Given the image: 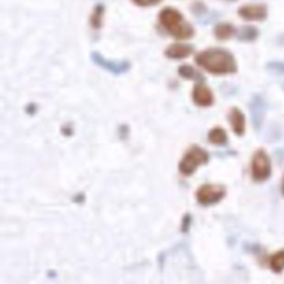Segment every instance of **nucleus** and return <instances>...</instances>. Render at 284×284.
Instances as JSON below:
<instances>
[{
    "instance_id": "nucleus-1",
    "label": "nucleus",
    "mask_w": 284,
    "mask_h": 284,
    "mask_svg": "<svg viewBox=\"0 0 284 284\" xmlns=\"http://www.w3.org/2000/svg\"><path fill=\"white\" fill-rule=\"evenodd\" d=\"M195 61L203 70L214 75L234 74L237 71L235 58L225 49L211 48L202 51Z\"/></svg>"
},
{
    "instance_id": "nucleus-2",
    "label": "nucleus",
    "mask_w": 284,
    "mask_h": 284,
    "mask_svg": "<svg viewBox=\"0 0 284 284\" xmlns=\"http://www.w3.org/2000/svg\"><path fill=\"white\" fill-rule=\"evenodd\" d=\"M160 19L164 28L177 39L187 40L194 35L192 26L185 22L182 14L178 10L166 8L160 13Z\"/></svg>"
},
{
    "instance_id": "nucleus-3",
    "label": "nucleus",
    "mask_w": 284,
    "mask_h": 284,
    "mask_svg": "<svg viewBox=\"0 0 284 284\" xmlns=\"http://www.w3.org/2000/svg\"><path fill=\"white\" fill-rule=\"evenodd\" d=\"M208 154L203 148L194 146L187 151L179 164V170L184 175H191L202 164L208 162Z\"/></svg>"
},
{
    "instance_id": "nucleus-4",
    "label": "nucleus",
    "mask_w": 284,
    "mask_h": 284,
    "mask_svg": "<svg viewBox=\"0 0 284 284\" xmlns=\"http://www.w3.org/2000/svg\"><path fill=\"white\" fill-rule=\"evenodd\" d=\"M252 175L254 180L263 182L271 175V162L265 151H257L253 157Z\"/></svg>"
},
{
    "instance_id": "nucleus-5",
    "label": "nucleus",
    "mask_w": 284,
    "mask_h": 284,
    "mask_svg": "<svg viewBox=\"0 0 284 284\" xmlns=\"http://www.w3.org/2000/svg\"><path fill=\"white\" fill-rule=\"evenodd\" d=\"M225 195V190L220 185L204 184L197 192V199L203 205L218 203Z\"/></svg>"
},
{
    "instance_id": "nucleus-6",
    "label": "nucleus",
    "mask_w": 284,
    "mask_h": 284,
    "mask_svg": "<svg viewBox=\"0 0 284 284\" xmlns=\"http://www.w3.org/2000/svg\"><path fill=\"white\" fill-rule=\"evenodd\" d=\"M91 57L96 65L114 74H121L130 70V62L127 61L109 60L98 53H92Z\"/></svg>"
},
{
    "instance_id": "nucleus-7",
    "label": "nucleus",
    "mask_w": 284,
    "mask_h": 284,
    "mask_svg": "<svg viewBox=\"0 0 284 284\" xmlns=\"http://www.w3.org/2000/svg\"><path fill=\"white\" fill-rule=\"evenodd\" d=\"M238 14L245 20L262 21L267 18L268 10L264 5H247L238 10Z\"/></svg>"
},
{
    "instance_id": "nucleus-8",
    "label": "nucleus",
    "mask_w": 284,
    "mask_h": 284,
    "mask_svg": "<svg viewBox=\"0 0 284 284\" xmlns=\"http://www.w3.org/2000/svg\"><path fill=\"white\" fill-rule=\"evenodd\" d=\"M193 99L194 103L200 107L211 106L213 103V92L210 88L202 83L194 87Z\"/></svg>"
},
{
    "instance_id": "nucleus-9",
    "label": "nucleus",
    "mask_w": 284,
    "mask_h": 284,
    "mask_svg": "<svg viewBox=\"0 0 284 284\" xmlns=\"http://www.w3.org/2000/svg\"><path fill=\"white\" fill-rule=\"evenodd\" d=\"M194 52V48L190 44H174L167 49L166 55L173 59L187 58Z\"/></svg>"
},
{
    "instance_id": "nucleus-10",
    "label": "nucleus",
    "mask_w": 284,
    "mask_h": 284,
    "mask_svg": "<svg viewBox=\"0 0 284 284\" xmlns=\"http://www.w3.org/2000/svg\"><path fill=\"white\" fill-rule=\"evenodd\" d=\"M229 121L234 132L239 136L243 135L245 130V118L243 113L237 108L232 109L229 113Z\"/></svg>"
},
{
    "instance_id": "nucleus-11",
    "label": "nucleus",
    "mask_w": 284,
    "mask_h": 284,
    "mask_svg": "<svg viewBox=\"0 0 284 284\" xmlns=\"http://www.w3.org/2000/svg\"><path fill=\"white\" fill-rule=\"evenodd\" d=\"M234 29L233 26L229 23H220L216 26L214 29L215 36L220 40H228L234 35Z\"/></svg>"
},
{
    "instance_id": "nucleus-12",
    "label": "nucleus",
    "mask_w": 284,
    "mask_h": 284,
    "mask_svg": "<svg viewBox=\"0 0 284 284\" xmlns=\"http://www.w3.org/2000/svg\"><path fill=\"white\" fill-rule=\"evenodd\" d=\"M208 140L216 145H223L227 142V134L222 129L215 128L208 134Z\"/></svg>"
},
{
    "instance_id": "nucleus-13",
    "label": "nucleus",
    "mask_w": 284,
    "mask_h": 284,
    "mask_svg": "<svg viewBox=\"0 0 284 284\" xmlns=\"http://www.w3.org/2000/svg\"><path fill=\"white\" fill-rule=\"evenodd\" d=\"M271 268L275 273H281L284 269V251L275 254L270 261Z\"/></svg>"
},
{
    "instance_id": "nucleus-14",
    "label": "nucleus",
    "mask_w": 284,
    "mask_h": 284,
    "mask_svg": "<svg viewBox=\"0 0 284 284\" xmlns=\"http://www.w3.org/2000/svg\"><path fill=\"white\" fill-rule=\"evenodd\" d=\"M178 73L180 74V76L186 79H198L199 77L198 72L190 65L181 66L178 70Z\"/></svg>"
},
{
    "instance_id": "nucleus-15",
    "label": "nucleus",
    "mask_w": 284,
    "mask_h": 284,
    "mask_svg": "<svg viewBox=\"0 0 284 284\" xmlns=\"http://www.w3.org/2000/svg\"><path fill=\"white\" fill-rule=\"evenodd\" d=\"M258 35V31L253 27H247L240 33V39L242 40H254Z\"/></svg>"
},
{
    "instance_id": "nucleus-16",
    "label": "nucleus",
    "mask_w": 284,
    "mask_h": 284,
    "mask_svg": "<svg viewBox=\"0 0 284 284\" xmlns=\"http://www.w3.org/2000/svg\"><path fill=\"white\" fill-rule=\"evenodd\" d=\"M102 10H103L102 7L98 8L97 10H95L94 14L92 16V24L96 27L100 25V17L102 16Z\"/></svg>"
},
{
    "instance_id": "nucleus-17",
    "label": "nucleus",
    "mask_w": 284,
    "mask_h": 284,
    "mask_svg": "<svg viewBox=\"0 0 284 284\" xmlns=\"http://www.w3.org/2000/svg\"><path fill=\"white\" fill-rule=\"evenodd\" d=\"M134 3H136L137 5L143 6V7H148L152 5H156L160 2V0H134Z\"/></svg>"
},
{
    "instance_id": "nucleus-18",
    "label": "nucleus",
    "mask_w": 284,
    "mask_h": 284,
    "mask_svg": "<svg viewBox=\"0 0 284 284\" xmlns=\"http://www.w3.org/2000/svg\"><path fill=\"white\" fill-rule=\"evenodd\" d=\"M282 194H283L284 195V176H283V178H282Z\"/></svg>"
}]
</instances>
